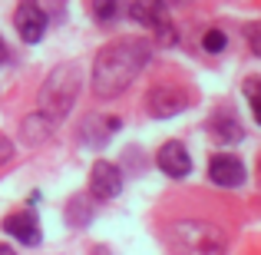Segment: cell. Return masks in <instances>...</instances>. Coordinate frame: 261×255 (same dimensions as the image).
Masks as SVG:
<instances>
[{"label": "cell", "instance_id": "cell-14", "mask_svg": "<svg viewBox=\"0 0 261 255\" xmlns=\"http://www.w3.org/2000/svg\"><path fill=\"white\" fill-rule=\"evenodd\" d=\"M93 17L99 24H109V20L119 17V0H93Z\"/></svg>", "mask_w": 261, "mask_h": 255}, {"label": "cell", "instance_id": "cell-2", "mask_svg": "<svg viewBox=\"0 0 261 255\" xmlns=\"http://www.w3.org/2000/svg\"><path fill=\"white\" fill-rule=\"evenodd\" d=\"M76 96H80V66L76 63H60V66H53L50 77L40 86V93H37L40 109L37 113H43L46 120L57 126L60 120L70 116Z\"/></svg>", "mask_w": 261, "mask_h": 255}, {"label": "cell", "instance_id": "cell-3", "mask_svg": "<svg viewBox=\"0 0 261 255\" xmlns=\"http://www.w3.org/2000/svg\"><path fill=\"white\" fill-rule=\"evenodd\" d=\"M169 245L175 255H225V232L205 219H182L169 225Z\"/></svg>", "mask_w": 261, "mask_h": 255}, {"label": "cell", "instance_id": "cell-13", "mask_svg": "<svg viewBox=\"0 0 261 255\" xmlns=\"http://www.w3.org/2000/svg\"><path fill=\"white\" fill-rule=\"evenodd\" d=\"M66 219H70V225H89V219H93V202H89V196H73L70 202H66Z\"/></svg>", "mask_w": 261, "mask_h": 255}, {"label": "cell", "instance_id": "cell-16", "mask_svg": "<svg viewBox=\"0 0 261 255\" xmlns=\"http://www.w3.org/2000/svg\"><path fill=\"white\" fill-rule=\"evenodd\" d=\"M248 43H251V53L261 57V27H248Z\"/></svg>", "mask_w": 261, "mask_h": 255}, {"label": "cell", "instance_id": "cell-5", "mask_svg": "<svg viewBox=\"0 0 261 255\" xmlns=\"http://www.w3.org/2000/svg\"><path fill=\"white\" fill-rule=\"evenodd\" d=\"M189 103H192V96L175 83L155 86V89H149V96H146V109H149V116H155V120H169V116L182 113Z\"/></svg>", "mask_w": 261, "mask_h": 255}, {"label": "cell", "instance_id": "cell-21", "mask_svg": "<svg viewBox=\"0 0 261 255\" xmlns=\"http://www.w3.org/2000/svg\"><path fill=\"white\" fill-rule=\"evenodd\" d=\"M258 172H261V169H258Z\"/></svg>", "mask_w": 261, "mask_h": 255}, {"label": "cell", "instance_id": "cell-15", "mask_svg": "<svg viewBox=\"0 0 261 255\" xmlns=\"http://www.w3.org/2000/svg\"><path fill=\"white\" fill-rule=\"evenodd\" d=\"M202 47H205L208 53H222L225 47H228V37H225L222 30H208V33L202 37Z\"/></svg>", "mask_w": 261, "mask_h": 255}, {"label": "cell", "instance_id": "cell-9", "mask_svg": "<svg viewBox=\"0 0 261 255\" xmlns=\"http://www.w3.org/2000/svg\"><path fill=\"white\" fill-rule=\"evenodd\" d=\"M155 163H159V169L166 172V176H172V179H182V176H189V169H192V159H189V149L182 146V143H166V146L155 153Z\"/></svg>", "mask_w": 261, "mask_h": 255}, {"label": "cell", "instance_id": "cell-19", "mask_svg": "<svg viewBox=\"0 0 261 255\" xmlns=\"http://www.w3.org/2000/svg\"><path fill=\"white\" fill-rule=\"evenodd\" d=\"M7 60H10V50H7V43L0 40V63H7Z\"/></svg>", "mask_w": 261, "mask_h": 255}, {"label": "cell", "instance_id": "cell-1", "mask_svg": "<svg viewBox=\"0 0 261 255\" xmlns=\"http://www.w3.org/2000/svg\"><path fill=\"white\" fill-rule=\"evenodd\" d=\"M149 50H152V47L139 37L113 40V43L102 47L93 60V89H96V96H102V100L119 96L122 89L142 73V66H146V60H149Z\"/></svg>", "mask_w": 261, "mask_h": 255}, {"label": "cell", "instance_id": "cell-7", "mask_svg": "<svg viewBox=\"0 0 261 255\" xmlns=\"http://www.w3.org/2000/svg\"><path fill=\"white\" fill-rule=\"evenodd\" d=\"M89 192H93V199H99V202H109V199H116L122 192V172L116 163H106L99 159L89 172Z\"/></svg>", "mask_w": 261, "mask_h": 255}, {"label": "cell", "instance_id": "cell-18", "mask_svg": "<svg viewBox=\"0 0 261 255\" xmlns=\"http://www.w3.org/2000/svg\"><path fill=\"white\" fill-rule=\"evenodd\" d=\"M251 109H255V120L261 123V93H251Z\"/></svg>", "mask_w": 261, "mask_h": 255}, {"label": "cell", "instance_id": "cell-12", "mask_svg": "<svg viewBox=\"0 0 261 255\" xmlns=\"http://www.w3.org/2000/svg\"><path fill=\"white\" fill-rule=\"evenodd\" d=\"M50 133H53V123L46 120L43 113H33V116H27L23 120V140L27 143H43V140H50Z\"/></svg>", "mask_w": 261, "mask_h": 255}, {"label": "cell", "instance_id": "cell-17", "mask_svg": "<svg viewBox=\"0 0 261 255\" xmlns=\"http://www.w3.org/2000/svg\"><path fill=\"white\" fill-rule=\"evenodd\" d=\"M13 156V143L7 140V136H0V163H7Z\"/></svg>", "mask_w": 261, "mask_h": 255}, {"label": "cell", "instance_id": "cell-10", "mask_svg": "<svg viewBox=\"0 0 261 255\" xmlns=\"http://www.w3.org/2000/svg\"><path fill=\"white\" fill-rule=\"evenodd\" d=\"M208 179L215 186H225V189H231V186H242L245 182V166L242 159H235V156H215V159L208 163Z\"/></svg>", "mask_w": 261, "mask_h": 255}, {"label": "cell", "instance_id": "cell-4", "mask_svg": "<svg viewBox=\"0 0 261 255\" xmlns=\"http://www.w3.org/2000/svg\"><path fill=\"white\" fill-rule=\"evenodd\" d=\"M129 17L136 24H142L146 30H152L162 43H172V17H169V7L162 0H133L129 4Z\"/></svg>", "mask_w": 261, "mask_h": 255}, {"label": "cell", "instance_id": "cell-8", "mask_svg": "<svg viewBox=\"0 0 261 255\" xmlns=\"http://www.w3.org/2000/svg\"><path fill=\"white\" fill-rule=\"evenodd\" d=\"M4 229L17 239L20 245H40L43 242V232H40V222L33 212H10L4 219Z\"/></svg>", "mask_w": 261, "mask_h": 255}, {"label": "cell", "instance_id": "cell-20", "mask_svg": "<svg viewBox=\"0 0 261 255\" xmlns=\"http://www.w3.org/2000/svg\"><path fill=\"white\" fill-rule=\"evenodd\" d=\"M0 255H17V252H13L10 245H4V242H0Z\"/></svg>", "mask_w": 261, "mask_h": 255}, {"label": "cell", "instance_id": "cell-11", "mask_svg": "<svg viewBox=\"0 0 261 255\" xmlns=\"http://www.w3.org/2000/svg\"><path fill=\"white\" fill-rule=\"evenodd\" d=\"M208 129H212V136H215V143H238V140H245V129H242V123L238 120H231V116H215V120L208 123Z\"/></svg>", "mask_w": 261, "mask_h": 255}, {"label": "cell", "instance_id": "cell-6", "mask_svg": "<svg viewBox=\"0 0 261 255\" xmlns=\"http://www.w3.org/2000/svg\"><path fill=\"white\" fill-rule=\"evenodd\" d=\"M13 27H17L23 43H40V37L46 30V10L37 0H20L17 13H13Z\"/></svg>", "mask_w": 261, "mask_h": 255}]
</instances>
